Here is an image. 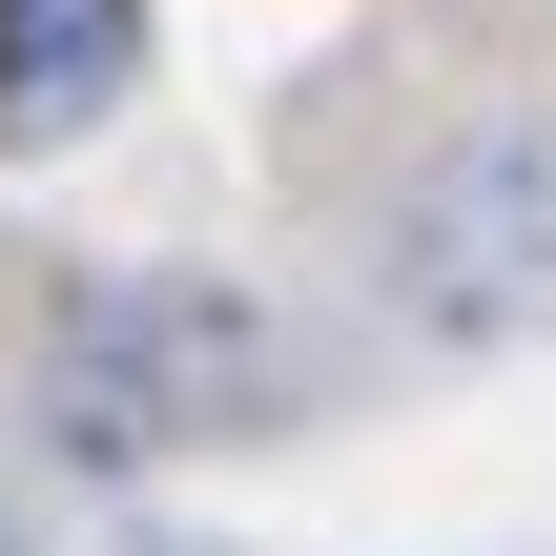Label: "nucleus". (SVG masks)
Here are the masks:
<instances>
[{
    "label": "nucleus",
    "mask_w": 556,
    "mask_h": 556,
    "mask_svg": "<svg viewBox=\"0 0 556 556\" xmlns=\"http://www.w3.org/2000/svg\"><path fill=\"white\" fill-rule=\"evenodd\" d=\"M62 433L83 454H227L289 413V330L206 268H144V289H62V351H41Z\"/></svg>",
    "instance_id": "f257e3e1"
},
{
    "label": "nucleus",
    "mask_w": 556,
    "mask_h": 556,
    "mask_svg": "<svg viewBox=\"0 0 556 556\" xmlns=\"http://www.w3.org/2000/svg\"><path fill=\"white\" fill-rule=\"evenodd\" d=\"M0 556H41V516H21V495H0Z\"/></svg>",
    "instance_id": "20e7f679"
},
{
    "label": "nucleus",
    "mask_w": 556,
    "mask_h": 556,
    "mask_svg": "<svg viewBox=\"0 0 556 556\" xmlns=\"http://www.w3.org/2000/svg\"><path fill=\"white\" fill-rule=\"evenodd\" d=\"M392 309H413L433 351H495V330L556 309V124H475V144L413 165V206H392Z\"/></svg>",
    "instance_id": "f03ea898"
},
{
    "label": "nucleus",
    "mask_w": 556,
    "mask_h": 556,
    "mask_svg": "<svg viewBox=\"0 0 556 556\" xmlns=\"http://www.w3.org/2000/svg\"><path fill=\"white\" fill-rule=\"evenodd\" d=\"M103 103H144V0H0V165L83 144Z\"/></svg>",
    "instance_id": "7ed1b4c3"
}]
</instances>
